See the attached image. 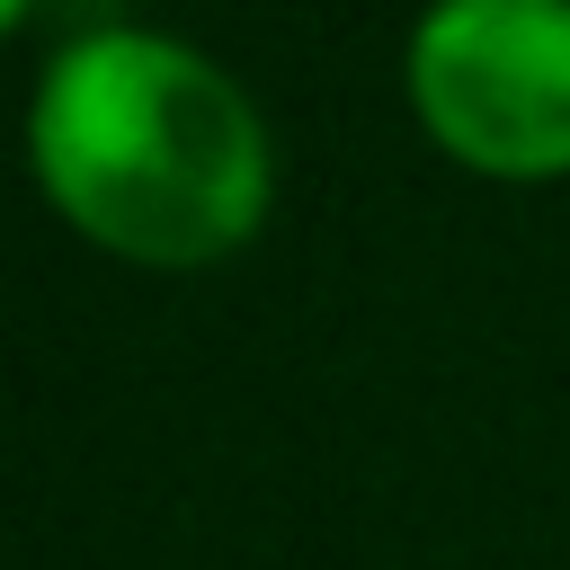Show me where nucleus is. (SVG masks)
<instances>
[{"label":"nucleus","mask_w":570,"mask_h":570,"mask_svg":"<svg viewBox=\"0 0 570 570\" xmlns=\"http://www.w3.org/2000/svg\"><path fill=\"white\" fill-rule=\"evenodd\" d=\"M401 98L472 178H570V0H428L401 45Z\"/></svg>","instance_id":"f03ea898"},{"label":"nucleus","mask_w":570,"mask_h":570,"mask_svg":"<svg viewBox=\"0 0 570 570\" xmlns=\"http://www.w3.org/2000/svg\"><path fill=\"white\" fill-rule=\"evenodd\" d=\"M0 18H9V27H27V18H36V0H0Z\"/></svg>","instance_id":"7ed1b4c3"},{"label":"nucleus","mask_w":570,"mask_h":570,"mask_svg":"<svg viewBox=\"0 0 570 570\" xmlns=\"http://www.w3.org/2000/svg\"><path fill=\"white\" fill-rule=\"evenodd\" d=\"M27 169L80 240L169 276L249 249L276 205L258 98L160 27H80L45 53L27 89Z\"/></svg>","instance_id":"f257e3e1"}]
</instances>
